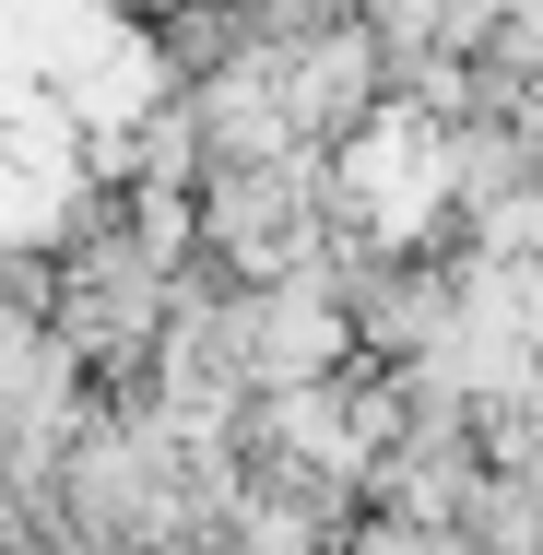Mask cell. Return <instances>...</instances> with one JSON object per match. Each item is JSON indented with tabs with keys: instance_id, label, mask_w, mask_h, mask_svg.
<instances>
[{
	"instance_id": "cell-1",
	"label": "cell",
	"mask_w": 543,
	"mask_h": 555,
	"mask_svg": "<svg viewBox=\"0 0 543 555\" xmlns=\"http://www.w3.org/2000/svg\"><path fill=\"white\" fill-rule=\"evenodd\" d=\"M366 12V36L390 48V60H414V48H449V60H473L496 24H508V0H354Z\"/></svg>"
}]
</instances>
